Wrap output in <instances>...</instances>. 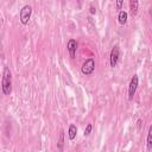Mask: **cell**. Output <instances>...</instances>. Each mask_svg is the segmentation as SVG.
Here are the masks:
<instances>
[{
  "mask_svg": "<svg viewBox=\"0 0 152 152\" xmlns=\"http://www.w3.org/2000/svg\"><path fill=\"white\" fill-rule=\"evenodd\" d=\"M1 90L4 95H11L12 93V72L8 66H4L2 78H1Z\"/></svg>",
  "mask_w": 152,
  "mask_h": 152,
  "instance_id": "6da1fadb",
  "label": "cell"
},
{
  "mask_svg": "<svg viewBox=\"0 0 152 152\" xmlns=\"http://www.w3.org/2000/svg\"><path fill=\"white\" fill-rule=\"evenodd\" d=\"M32 15V6L31 5H24L19 13V20L23 25H27Z\"/></svg>",
  "mask_w": 152,
  "mask_h": 152,
  "instance_id": "7a4b0ae2",
  "label": "cell"
},
{
  "mask_svg": "<svg viewBox=\"0 0 152 152\" xmlns=\"http://www.w3.org/2000/svg\"><path fill=\"white\" fill-rule=\"evenodd\" d=\"M94 71H95V59H94L93 57L87 58V59L83 62L82 66H81V72H82L83 75H86V76H89V75H91Z\"/></svg>",
  "mask_w": 152,
  "mask_h": 152,
  "instance_id": "3957f363",
  "label": "cell"
},
{
  "mask_svg": "<svg viewBox=\"0 0 152 152\" xmlns=\"http://www.w3.org/2000/svg\"><path fill=\"white\" fill-rule=\"evenodd\" d=\"M138 86H139V77L137 74H134L129 81V84H128V100H133L135 93H137V89H138Z\"/></svg>",
  "mask_w": 152,
  "mask_h": 152,
  "instance_id": "277c9868",
  "label": "cell"
},
{
  "mask_svg": "<svg viewBox=\"0 0 152 152\" xmlns=\"http://www.w3.org/2000/svg\"><path fill=\"white\" fill-rule=\"evenodd\" d=\"M119 57H120V48L118 44H115L112 50H110V53H109V64L112 68H115L118 65V62H119Z\"/></svg>",
  "mask_w": 152,
  "mask_h": 152,
  "instance_id": "5b68a950",
  "label": "cell"
},
{
  "mask_svg": "<svg viewBox=\"0 0 152 152\" xmlns=\"http://www.w3.org/2000/svg\"><path fill=\"white\" fill-rule=\"evenodd\" d=\"M77 48H78L77 40L74 39V38H70V39L68 40V43H66V51H68V53H69V56H70L71 58H75Z\"/></svg>",
  "mask_w": 152,
  "mask_h": 152,
  "instance_id": "8992f818",
  "label": "cell"
},
{
  "mask_svg": "<svg viewBox=\"0 0 152 152\" xmlns=\"http://www.w3.org/2000/svg\"><path fill=\"white\" fill-rule=\"evenodd\" d=\"M139 10V0H129V11L132 17H135L138 14Z\"/></svg>",
  "mask_w": 152,
  "mask_h": 152,
  "instance_id": "52a82bcc",
  "label": "cell"
},
{
  "mask_svg": "<svg viewBox=\"0 0 152 152\" xmlns=\"http://www.w3.org/2000/svg\"><path fill=\"white\" fill-rule=\"evenodd\" d=\"M127 19H128V13L124 10H120L119 14H118V23L120 25H125L127 23Z\"/></svg>",
  "mask_w": 152,
  "mask_h": 152,
  "instance_id": "ba28073f",
  "label": "cell"
},
{
  "mask_svg": "<svg viewBox=\"0 0 152 152\" xmlns=\"http://www.w3.org/2000/svg\"><path fill=\"white\" fill-rule=\"evenodd\" d=\"M76 135H77V127H76V125L70 124L68 127V137L70 140H75Z\"/></svg>",
  "mask_w": 152,
  "mask_h": 152,
  "instance_id": "9c48e42d",
  "label": "cell"
},
{
  "mask_svg": "<svg viewBox=\"0 0 152 152\" xmlns=\"http://www.w3.org/2000/svg\"><path fill=\"white\" fill-rule=\"evenodd\" d=\"M146 145H147V151H152V126H150L148 132H147Z\"/></svg>",
  "mask_w": 152,
  "mask_h": 152,
  "instance_id": "30bf717a",
  "label": "cell"
},
{
  "mask_svg": "<svg viewBox=\"0 0 152 152\" xmlns=\"http://www.w3.org/2000/svg\"><path fill=\"white\" fill-rule=\"evenodd\" d=\"M63 145H64V131L62 129L59 132V138H58V142H57V148L59 151L63 150Z\"/></svg>",
  "mask_w": 152,
  "mask_h": 152,
  "instance_id": "8fae6325",
  "label": "cell"
},
{
  "mask_svg": "<svg viewBox=\"0 0 152 152\" xmlns=\"http://www.w3.org/2000/svg\"><path fill=\"white\" fill-rule=\"evenodd\" d=\"M91 129H93V125H91V124H88V125L86 126V128H84L83 135H84V137H88V135L91 133Z\"/></svg>",
  "mask_w": 152,
  "mask_h": 152,
  "instance_id": "7c38bea8",
  "label": "cell"
},
{
  "mask_svg": "<svg viewBox=\"0 0 152 152\" xmlns=\"http://www.w3.org/2000/svg\"><path fill=\"white\" fill-rule=\"evenodd\" d=\"M115 5H116V10H121L124 6V0H115Z\"/></svg>",
  "mask_w": 152,
  "mask_h": 152,
  "instance_id": "4fadbf2b",
  "label": "cell"
},
{
  "mask_svg": "<svg viewBox=\"0 0 152 152\" xmlns=\"http://www.w3.org/2000/svg\"><path fill=\"white\" fill-rule=\"evenodd\" d=\"M89 13H90V14H95V13H96V8H95L93 5L89 7Z\"/></svg>",
  "mask_w": 152,
  "mask_h": 152,
  "instance_id": "5bb4252c",
  "label": "cell"
}]
</instances>
